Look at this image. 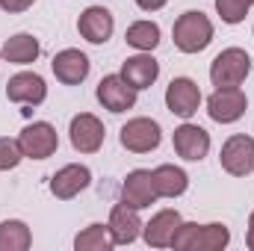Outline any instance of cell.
Masks as SVG:
<instances>
[{
	"instance_id": "cell-1",
	"label": "cell",
	"mask_w": 254,
	"mask_h": 251,
	"mask_svg": "<svg viewBox=\"0 0 254 251\" xmlns=\"http://www.w3.org/2000/svg\"><path fill=\"white\" fill-rule=\"evenodd\" d=\"M231 243V231L222 222L213 225H195V222H181L172 249L175 251H222Z\"/></svg>"
},
{
	"instance_id": "cell-2",
	"label": "cell",
	"mask_w": 254,
	"mask_h": 251,
	"mask_svg": "<svg viewBox=\"0 0 254 251\" xmlns=\"http://www.w3.org/2000/svg\"><path fill=\"white\" fill-rule=\"evenodd\" d=\"M172 39L181 54H201L213 42V24L204 12H184L172 27Z\"/></svg>"
},
{
	"instance_id": "cell-3",
	"label": "cell",
	"mask_w": 254,
	"mask_h": 251,
	"mask_svg": "<svg viewBox=\"0 0 254 251\" xmlns=\"http://www.w3.org/2000/svg\"><path fill=\"white\" fill-rule=\"evenodd\" d=\"M249 71H252V57L243 48H228V51H222L213 60V65H210V80H213L216 89H231V86L246 83Z\"/></svg>"
},
{
	"instance_id": "cell-4",
	"label": "cell",
	"mask_w": 254,
	"mask_h": 251,
	"mask_svg": "<svg viewBox=\"0 0 254 251\" xmlns=\"http://www.w3.org/2000/svg\"><path fill=\"white\" fill-rule=\"evenodd\" d=\"M18 145H21L24 157H30V160H48V157L57 154L60 136H57L54 125H48V122H33V125H27L21 130Z\"/></svg>"
},
{
	"instance_id": "cell-5",
	"label": "cell",
	"mask_w": 254,
	"mask_h": 251,
	"mask_svg": "<svg viewBox=\"0 0 254 251\" xmlns=\"http://www.w3.org/2000/svg\"><path fill=\"white\" fill-rule=\"evenodd\" d=\"M219 163L228 175L234 178H246L254 172V139L246 133H237L231 136L225 145H222V154H219Z\"/></svg>"
},
{
	"instance_id": "cell-6",
	"label": "cell",
	"mask_w": 254,
	"mask_h": 251,
	"mask_svg": "<svg viewBox=\"0 0 254 251\" xmlns=\"http://www.w3.org/2000/svg\"><path fill=\"white\" fill-rule=\"evenodd\" d=\"M246 95L240 92V86H231V89H216L210 98H207V113L213 122L219 125H234L246 116Z\"/></svg>"
},
{
	"instance_id": "cell-7",
	"label": "cell",
	"mask_w": 254,
	"mask_h": 251,
	"mask_svg": "<svg viewBox=\"0 0 254 251\" xmlns=\"http://www.w3.org/2000/svg\"><path fill=\"white\" fill-rule=\"evenodd\" d=\"M68 133H71V145H74V151H80V154H95V151H101L104 136H107V130H104V125H101V119L92 116V113H80V116H74V119H71V127H68Z\"/></svg>"
},
{
	"instance_id": "cell-8",
	"label": "cell",
	"mask_w": 254,
	"mask_h": 251,
	"mask_svg": "<svg viewBox=\"0 0 254 251\" xmlns=\"http://www.w3.org/2000/svg\"><path fill=\"white\" fill-rule=\"evenodd\" d=\"M166 107L169 113L181 116V119H192L201 107V89L190 77H175L166 89Z\"/></svg>"
},
{
	"instance_id": "cell-9",
	"label": "cell",
	"mask_w": 254,
	"mask_h": 251,
	"mask_svg": "<svg viewBox=\"0 0 254 251\" xmlns=\"http://www.w3.org/2000/svg\"><path fill=\"white\" fill-rule=\"evenodd\" d=\"M160 139H163V130L154 119H130L122 127V145L130 154H148L160 145Z\"/></svg>"
},
{
	"instance_id": "cell-10",
	"label": "cell",
	"mask_w": 254,
	"mask_h": 251,
	"mask_svg": "<svg viewBox=\"0 0 254 251\" xmlns=\"http://www.w3.org/2000/svg\"><path fill=\"white\" fill-rule=\"evenodd\" d=\"M98 101L110 113H127L136 107V89L127 83L122 74H107L98 83Z\"/></svg>"
},
{
	"instance_id": "cell-11",
	"label": "cell",
	"mask_w": 254,
	"mask_h": 251,
	"mask_svg": "<svg viewBox=\"0 0 254 251\" xmlns=\"http://www.w3.org/2000/svg\"><path fill=\"white\" fill-rule=\"evenodd\" d=\"M6 98L15 101V104H24V107H39V104L48 98L45 77H39L36 71H21V74L9 77V83H6Z\"/></svg>"
},
{
	"instance_id": "cell-12",
	"label": "cell",
	"mask_w": 254,
	"mask_h": 251,
	"mask_svg": "<svg viewBox=\"0 0 254 251\" xmlns=\"http://www.w3.org/2000/svg\"><path fill=\"white\" fill-rule=\"evenodd\" d=\"M77 30H80V36H83L86 42L104 45V42H110V36H113V30H116V18H113V12L104 9V6H89V9L80 12Z\"/></svg>"
},
{
	"instance_id": "cell-13",
	"label": "cell",
	"mask_w": 254,
	"mask_h": 251,
	"mask_svg": "<svg viewBox=\"0 0 254 251\" xmlns=\"http://www.w3.org/2000/svg\"><path fill=\"white\" fill-rule=\"evenodd\" d=\"M172 145H175L178 157H184L190 163H201L210 151V133L198 125H181L172 136Z\"/></svg>"
},
{
	"instance_id": "cell-14",
	"label": "cell",
	"mask_w": 254,
	"mask_h": 251,
	"mask_svg": "<svg viewBox=\"0 0 254 251\" xmlns=\"http://www.w3.org/2000/svg\"><path fill=\"white\" fill-rule=\"evenodd\" d=\"M157 187H154V175L145 172V169H136L125 178V187H122V201L133 210H145L157 201Z\"/></svg>"
},
{
	"instance_id": "cell-15",
	"label": "cell",
	"mask_w": 254,
	"mask_h": 251,
	"mask_svg": "<svg viewBox=\"0 0 254 251\" xmlns=\"http://www.w3.org/2000/svg\"><path fill=\"white\" fill-rule=\"evenodd\" d=\"M181 222L184 219H181L178 210H160L148 225H142V237H145V243L151 249H169L178 228H181Z\"/></svg>"
},
{
	"instance_id": "cell-16",
	"label": "cell",
	"mask_w": 254,
	"mask_h": 251,
	"mask_svg": "<svg viewBox=\"0 0 254 251\" xmlns=\"http://www.w3.org/2000/svg\"><path fill=\"white\" fill-rule=\"evenodd\" d=\"M54 74H57V80L65 83V86H77V83H83L86 77H89V57L83 54V51H74V48H65L60 51L57 57H54Z\"/></svg>"
},
{
	"instance_id": "cell-17",
	"label": "cell",
	"mask_w": 254,
	"mask_h": 251,
	"mask_svg": "<svg viewBox=\"0 0 254 251\" xmlns=\"http://www.w3.org/2000/svg\"><path fill=\"white\" fill-rule=\"evenodd\" d=\"M89 184H92V172H89L86 166L71 163V166H63V169L51 178V192H54L60 201H71L74 195H80Z\"/></svg>"
},
{
	"instance_id": "cell-18",
	"label": "cell",
	"mask_w": 254,
	"mask_h": 251,
	"mask_svg": "<svg viewBox=\"0 0 254 251\" xmlns=\"http://www.w3.org/2000/svg\"><path fill=\"white\" fill-rule=\"evenodd\" d=\"M122 77L139 92V89H148L154 86V80L160 77V63L151 57V54H139V57H127L122 63Z\"/></svg>"
},
{
	"instance_id": "cell-19",
	"label": "cell",
	"mask_w": 254,
	"mask_h": 251,
	"mask_svg": "<svg viewBox=\"0 0 254 251\" xmlns=\"http://www.w3.org/2000/svg\"><path fill=\"white\" fill-rule=\"evenodd\" d=\"M110 234H113L116 246H130V243H136V237L142 234V222H139L136 210L127 207L125 201L116 204L113 213H110Z\"/></svg>"
},
{
	"instance_id": "cell-20",
	"label": "cell",
	"mask_w": 254,
	"mask_h": 251,
	"mask_svg": "<svg viewBox=\"0 0 254 251\" xmlns=\"http://www.w3.org/2000/svg\"><path fill=\"white\" fill-rule=\"evenodd\" d=\"M3 60L12 65H30L39 60V54H42V48H39V39L36 36H30V33H18V36H12V39H6V45H3Z\"/></svg>"
},
{
	"instance_id": "cell-21",
	"label": "cell",
	"mask_w": 254,
	"mask_h": 251,
	"mask_svg": "<svg viewBox=\"0 0 254 251\" xmlns=\"http://www.w3.org/2000/svg\"><path fill=\"white\" fill-rule=\"evenodd\" d=\"M151 175H154L157 195H163V198H178V195H184L187 187H190L187 172H184V169H178V166H157Z\"/></svg>"
},
{
	"instance_id": "cell-22",
	"label": "cell",
	"mask_w": 254,
	"mask_h": 251,
	"mask_svg": "<svg viewBox=\"0 0 254 251\" xmlns=\"http://www.w3.org/2000/svg\"><path fill=\"white\" fill-rule=\"evenodd\" d=\"M33 246V234L21 219L0 222V251H27Z\"/></svg>"
},
{
	"instance_id": "cell-23",
	"label": "cell",
	"mask_w": 254,
	"mask_h": 251,
	"mask_svg": "<svg viewBox=\"0 0 254 251\" xmlns=\"http://www.w3.org/2000/svg\"><path fill=\"white\" fill-rule=\"evenodd\" d=\"M125 39H127L130 48H136V51H142V54H151V51L160 45V27H157L154 21H136V24L127 27Z\"/></svg>"
},
{
	"instance_id": "cell-24",
	"label": "cell",
	"mask_w": 254,
	"mask_h": 251,
	"mask_svg": "<svg viewBox=\"0 0 254 251\" xmlns=\"http://www.w3.org/2000/svg\"><path fill=\"white\" fill-rule=\"evenodd\" d=\"M116 246L113 234H110V225H89L83 234H77L74 240V249L77 251H110Z\"/></svg>"
},
{
	"instance_id": "cell-25",
	"label": "cell",
	"mask_w": 254,
	"mask_h": 251,
	"mask_svg": "<svg viewBox=\"0 0 254 251\" xmlns=\"http://www.w3.org/2000/svg\"><path fill=\"white\" fill-rule=\"evenodd\" d=\"M252 3L254 0H216V12L222 15L225 24H240L252 9Z\"/></svg>"
},
{
	"instance_id": "cell-26",
	"label": "cell",
	"mask_w": 254,
	"mask_h": 251,
	"mask_svg": "<svg viewBox=\"0 0 254 251\" xmlns=\"http://www.w3.org/2000/svg\"><path fill=\"white\" fill-rule=\"evenodd\" d=\"M21 160H24V151H21L18 139L0 136V172H9V169H15Z\"/></svg>"
},
{
	"instance_id": "cell-27",
	"label": "cell",
	"mask_w": 254,
	"mask_h": 251,
	"mask_svg": "<svg viewBox=\"0 0 254 251\" xmlns=\"http://www.w3.org/2000/svg\"><path fill=\"white\" fill-rule=\"evenodd\" d=\"M36 0H0V9L9 12V15H18V12H27Z\"/></svg>"
},
{
	"instance_id": "cell-28",
	"label": "cell",
	"mask_w": 254,
	"mask_h": 251,
	"mask_svg": "<svg viewBox=\"0 0 254 251\" xmlns=\"http://www.w3.org/2000/svg\"><path fill=\"white\" fill-rule=\"evenodd\" d=\"M139 3V9H145V12H157V9H163L169 0H136Z\"/></svg>"
},
{
	"instance_id": "cell-29",
	"label": "cell",
	"mask_w": 254,
	"mask_h": 251,
	"mask_svg": "<svg viewBox=\"0 0 254 251\" xmlns=\"http://www.w3.org/2000/svg\"><path fill=\"white\" fill-rule=\"evenodd\" d=\"M246 243H249V249L254 251V213H252V219H249V237H246Z\"/></svg>"
}]
</instances>
